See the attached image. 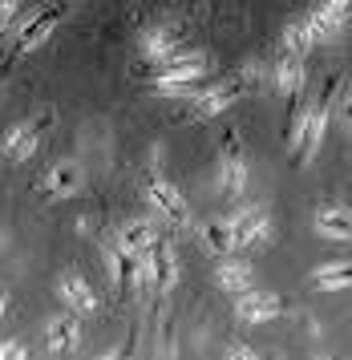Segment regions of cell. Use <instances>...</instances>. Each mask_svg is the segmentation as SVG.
Instances as JSON below:
<instances>
[{"label":"cell","mask_w":352,"mask_h":360,"mask_svg":"<svg viewBox=\"0 0 352 360\" xmlns=\"http://www.w3.org/2000/svg\"><path fill=\"white\" fill-rule=\"evenodd\" d=\"M77 348H81V320H77V311L65 308L61 316H53L45 324V352L69 356V352H77Z\"/></svg>","instance_id":"obj_9"},{"label":"cell","mask_w":352,"mask_h":360,"mask_svg":"<svg viewBox=\"0 0 352 360\" xmlns=\"http://www.w3.org/2000/svg\"><path fill=\"white\" fill-rule=\"evenodd\" d=\"M182 41H187L182 25H154V29H146V33L138 37V45H142V57H162V53L178 49Z\"/></svg>","instance_id":"obj_17"},{"label":"cell","mask_w":352,"mask_h":360,"mask_svg":"<svg viewBox=\"0 0 352 360\" xmlns=\"http://www.w3.org/2000/svg\"><path fill=\"white\" fill-rule=\"evenodd\" d=\"M29 356V344L25 340H4L0 344V360H25Z\"/></svg>","instance_id":"obj_21"},{"label":"cell","mask_w":352,"mask_h":360,"mask_svg":"<svg viewBox=\"0 0 352 360\" xmlns=\"http://www.w3.org/2000/svg\"><path fill=\"white\" fill-rule=\"evenodd\" d=\"M239 98H243V85L223 82V85H210V89H199V94H191L187 101H191V117H219Z\"/></svg>","instance_id":"obj_8"},{"label":"cell","mask_w":352,"mask_h":360,"mask_svg":"<svg viewBox=\"0 0 352 360\" xmlns=\"http://www.w3.org/2000/svg\"><path fill=\"white\" fill-rule=\"evenodd\" d=\"M227 227H231L235 251H247V247L263 243V239L272 235V219H268V211H263L259 202H243L239 211L227 219Z\"/></svg>","instance_id":"obj_4"},{"label":"cell","mask_w":352,"mask_h":360,"mask_svg":"<svg viewBox=\"0 0 352 360\" xmlns=\"http://www.w3.org/2000/svg\"><path fill=\"white\" fill-rule=\"evenodd\" d=\"M81 182H85L81 166L73 162V158H61V162H53V166L45 170V179H41V198H45V202L73 198V195L81 191Z\"/></svg>","instance_id":"obj_6"},{"label":"cell","mask_w":352,"mask_h":360,"mask_svg":"<svg viewBox=\"0 0 352 360\" xmlns=\"http://www.w3.org/2000/svg\"><path fill=\"white\" fill-rule=\"evenodd\" d=\"M215 283H219L227 295H239L256 283V271H251L247 259H239V255L231 251V255H219V263H215Z\"/></svg>","instance_id":"obj_13"},{"label":"cell","mask_w":352,"mask_h":360,"mask_svg":"<svg viewBox=\"0 0 352 360\" xmlns=\"http://www.w3.org/2000/svg\"><path fill=\"white\" fill-rule=\"evenodd\" d=\"M223 352H227L231 360H256V356H259V352L251 348V344H239V340H231V344L223 348Z\"/></svg>","instance_id":"obj_23"},{"label":"cell","mask_w":352,"mask_h":360,"mask_svg":"<svg viewBox=\"0 0 352 360\" xmlns=\"http://www.w3.org/2000/svg\"><path fill=\"white\" fill-rule=\"evenodd\" d=\"M65 13H69V4H49V8H41L37 17L20 29V41H16V57H25V53H37L41 45H45L49 37L61 29Z\"/></svg>","instance_id":"obj_5"},{"label":"cell","mask_w":352,"mask_h":360,"mask_svg":"<svg viewBox=\"0 0 352 360\" xmlns=\"http://www.w3.org/2000/svg\"><path fill=\"white\" fill-rule=\"evenodd\" d=\"M279 49L296 53V57H308V53L316 49V37H312V29L304 25V17L288 20V29H284V41H279Z\"/></svg>","instance_id":"obj_20"},{"label":"cell","mask_w":352,"mask_h":360,"mask_svg":"<svg viewBox=\"0 0 352 360\" xmlns=\"http://www.w3.org/2000/svg\"><path fill=\"white\" fill-rule=\"evenodd\" d=\"M49 126H53V114H37V117H29V122H16L13 130L4 134V158H8V162H29Z\"/></svg>","instance_id":"obj_3"},{"label":"cell","mask_w":352,"mask_h":360,"mask_svg":"<svg viewBox=\"0 0 352 360\" xmlns=\"http://www.w3.org/2000/svg\"><path fill=\"white\" fill-rule=\"evenodd\" d=\"M279 311H284V304H279L275 292H256V288H247V292H239V300H235L239 324H272Z\"/></svg>","instance_id":"obj_10"},{"label":"cell","mask_w":352,"mask_h":360,"mask_svg":"<svg viewBox=\"0 0 352 360\" xmlns=\"http://www.w3.org/2000/svg\"><path fill=\"white\" fill-rule=\"evenodd\" d=\"M142 195L150 198V207H154L158 214H166V219H170L175 227H187V223H191V207H187L182 191H178V186H175L170 179H162L158 170H154V174L146 179Z\"/></svg>","instance_id":"obj_2"},{"label":"cell","mask_w":352,"mask_h":360,"mask_svg":"<svg viewBox=\"0 0 352 360\" xmlns=\"http://www.w3.org/2000/svg\"><path fill=\"white\" fill-rule=\"evenodd\" d=\"M304 61L308 57H296V53H288V49H279V57H275L272 77H275V89L288 101H296L304 94Z\"/></svg>","instance_id":"obj_14"},{"label":"cell","mask_w":352,"mask_h":360,"mask_svg":"<svg viewBox=\"0 0 352 360\" xmlns=\"http://www.w3.org/2000/svg\"><path fill=\"white\" fill-rule=\"evenodd\" d=\"M154 239H158L154 223H146V219H130L126 227L118 231V243H113V247H118V251H122L126 259H138L146 247L154 243Z\"/></svg>","instance_id":"obj_16"},{"label":"cell","mask_w":352,"mask_h":360,"mask_svg":"<svg viewBox=\"0 0 352 360\" xmlns=\"http://www.w3.org/2000/svg\"><path fill=\"white\" fill-rule=\"evenodd\" d=\"M57 295H61V304L69 311H77V316H85V311L97 308V292L94 283L81 276V271H65L61 279H57Z\"/></svg>","instance_id":"obj_11"},{"label":"cell","mask_w":352,"mask_h":360,"mask_svg":"<svg viewBox=\"0 0 352 360\" xmlns=\"http://www.w3.org/2000/svg\"><path fill=\"white\" fill-rule=\"evenodd\" d=\"M348 4L352 0H320L316 8H308L304 13V25L312 29L316 45H320V41H332V37L348 25Z\"/></svg>","instance_id":"obj_7"},{"label":"cell","mask_w":352,"mask_h":360,"mask_svg":"<svg viewBox=\"0 0 352 360\" xmlns=\"http://www.w3.org/2000/svg\"><path fill=\"white\" fill-rule=\"evenodd\" d=\"M4 311H8V295L0 292V316H4Z\"/></svg>","instance_id":"obj_24"},{"label":"cell","mask_w":352,"mask_h":360,"mask_svg":"<svg viewBox=\"0 0 352 360\" xmlns=\"http://www.w3.org/2000/svg\"><path fill=\"white\" fill-rule=\"evenodd\" d=\"M207 73H210V57L203 49H187V45L162 53V57H146V69H138V77L158 98H191L194 85Z\"/></svg>","instance_id":"obj_1"},{"label":"cell","mask_w":352,"mask_h":360,"mask_svg":"<svg viewBox=\"0 0 352 360\" xmlns=\"http://www.w3.org/2000/svg\"><path fill=\"white\" fill-rule=\"evenodd\" d=\"M312 227H316V235H324V239L348 243L352 214H348V207H344V202H320V207H316V214H312Z\"/></svg>","instance_id":"obj_12"},{"label":"cell","mask_w":352,"mask_h":360,"mask_svg":"<svg viewBox=\"0 0 352 360\" xmlns=\"http://www.w3.org/2000/svg\"><path fill=\"white\" fill-rule=\"evenodd\" d=\"M219 191L227 198H243L247 191V154L239 146L223 150V162H219Z\"/></svg>","instance_id":"obj_15"},{"label":"cell","mask_w":352,"mask_h":360,"mask_svg":"<svg viewBox=\"0 0 352 360\" xmlns=\"http://www.w3.org/2000/svg\"><path fill=\"white\" fill-rule=\"evenodd\" d=\"M316 292H348L352 283V267L348 263H324V267H316L312 271V279H308Z\"/></svg>","instance_id":"obj_18"},{"label":"cell","mask_w":352,"mask_h":360,"mask_svg":"<svg viewBox=\"0 0 352 360\" xmlns=\"http://www.w3.org/2000/svg\"><path fill=\"white\" fill-rule=\"evenodd\" d=\"M16 13H20V0H0V33H4V29H13Z\"/></svg>","instance_id":"obj_22"},{"label":"cell","mask_w":352,"mask_h":360,"mask_svg":"<svg viewBox=\"0 0 352 360\" xmlns=\"http://www.w3.org/2000/svg\"><path fill=\"white\" fill-rule=\"evenodd\" d=\"M199 243L207 247L210 255H231L235 251V239H231V227H227V219H210L199 227Z\"/></svg>","instance_id":"obj_19"}]
</instances>
